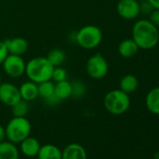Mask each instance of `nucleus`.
<instances>
[{
	"instance_id": "13",
	"label": "nucleus",
	"mask_w": 159,
	"mask_h": 159,
	"mask_svg": "<svg viewBox=\"0 0 159 159\" xmlns=\"http://www.w3.org/2000/svg\"><path fill=\"white\" fill-rule=\"evenodd\" d=\"M21 98L25 101L31 102L36 100L39 98V88H38V84L28 81L24 83L20 87H19Z\"/></svg>"
},
{
	"instance_id": "15",
	"label": "nucleus",
	"mask_w": 159,
	"mask_h": 159,
	"mask_svg": "<svg viewBox=\"0 0 159 159\" xmlns=\"http://www.w3.org/2000/svg\"><path fill=\"white\" fill-rule=\"evenodd\" d=\"M20 151L15 143L8 140L0 142V159H19Z\"/></svg>"
},
{
	"instance_id": "26",
	"label": "nucleus",
	"mask_w": 159,
	"mask_h": 159,
	"mask_svg": "<svg viewBox=\"0 0 159 159\" xmlns=\"http://www.w3.org/2000/svg\"><path fill=\"white\" fill-rule=\"evenodd\" d=\"M149 21L157 28L159 27V10L154 9L149 15Z\"/></svg>"
},
{
	"instance_id": "4",
	"label": "nucleus",
	"mask_w": 159,
	"mask_h": 159,
	"mask_svg": "<svg viewBox=\"0 0 159 159\" xmlns=\"http://www.w3.org/2000/svg\"><path fill=\"white\" fill-rule=\"evenodd\" d=\"M31 123L26 117H15L9 121L5 127L6 139L13 143H20L30 136Z\"/></svg>"
},
{
	"instance_id": "2",
	"label": "nucleus",
	"mask_w": 159,
	"mask_h": 159,
	"mask_svg": "<svg viewBox=\"0 0 159 159\" xmlns=\"http://www.w3.org/2000/svg\"><path fill=\"white\" fill-rule=\"evenodd\" d=\"M53 68L47 57H35L26 63L25 75L29 81L39 84L52 80Z\"/></svg>"
},
{
	"instance_id": "16",
	"label": "nucleus",
	"mask_w": 159,
	"mask_h": 159,
	"mask_svg": "<svg viewBox=\"0 0 159 159\" xmlns=\"http://www.w3.org/2000/svg\"><path fill=\"white\" fill-rule=\"evenodd\" d=\"M38 159H62V151L53 144H45L40 146Z\"/></svg>"
},
{
	"instance_id": "28",
	"label": "nucleus",
	"mask_w": 159,
	"mask_h": 159,
	"mask_svg": "<svg viewBox=\"0 0 159 159\" xmlns=\"http://www.w3.org/2000/svg\"><path fill=\"white\" fill-rule=\"evenodd\" d=\"M6 139V131H5V127H3L1 125H0V142L4 141Z\"/></svg>"
},
{
	"instance_id": "22",
	"label": "nucleus",
	"mask_w": 159,
	"mask_h": 159,
	"mask_svg": "<svg viewBox=\"0 0 159 159\" xmlns=\"http://www.w3.org/2000/svg\"><path fill=\"white\" fill-rule=\"evenodd\" d=\"M12 109V114L15 117H25L29 111V106L28 102L21 99L17 104L11 107Z\"/></svg>"
},
{
	"instance_id": "20",
	"label": "nucleus",
	"mask_w": 159,
	"mask_h": 159,
	"mask_svg": "<svg viewBox=\"0 0 159 159\" xmlns=\"http://www.w3.org/2000/svg\"><path fill=\"white\" fill-rule=\"evenodd\" d=\"M39 88V97L41 98L44 101L54 96V84L50 81H46L38 84Z\"/></svg>"
},
{
	"instance_id": "24",
	"label": "nucleus",
	"mask_w": 159,
	"mask_h": 159,
	"mask_svg": "<svg viewBox=\"0 0 159 159\" xmlns=\"http://www.w3.org/2000/svg\"><path fill=\"white\" fill-rule=\"evenodd\" d=\"M67 77V72L65 68L61 66H55L52 70V80L54 83H59L66 81Z\"/></svg>"
},
{
	"instance_id": "29",
	"label": "nucleus",
	"mask_w": 159,
	"mask_h": 159,
	"mask_svg": "<svg viewBox=\"0 0 159 159\" xmlns=\"http://www.w3.org/2000/svg\"><path fill=\"white\" fill-rule=\"evenodd\" d=\"M147 1L151 3V5L153 7V9L159 10V0H147Z\"/></svg>"
},
{
	"instance_id": "11",
	"label": "nucleus",
	"mask_w": 159,
	"mask_h": 159,
	"mask_svg": "<svg viewBox=\"0 0 159 159\" xmlns=\"http://www.w3.org/2000/svg\"><path fill=\"white\" fill-rule=\"evenodd\" d=\"M62 159H87V152L81 144L70 143L62 151Z\"/></svg>"
},
{
	"instance_id": "17",
	"label": "nucleus",
	"mask_w": 159,
	"mask_h": 159,
	"mask_svg": "<svg viewBox=\"0 0 159 159\" xmlns=\"http://www.w3.org/2000/svg\"><path fill=\"white\" fill-rule=\"evenodd\" d=\"M120 90L126 94H132L137 91L139 88V80L135 75L132 74H126L122 77L119 83Z\"/></svg>"
},
{
	"instance_id": "14",
	"label": "nucleus",
	"mask_w": 159,
	"mask_h": 159,
	"mask_svg": "<svg viewBox=\"0 0 159 159\" xmlns=\"http://www.w3.org/2000/svg\"><path fill=\"white\" fill-rule=\"evenodd\" d=\"M139 48L132 39H125L122 40L118 46V52L124 58H131L136 55Z\"/></svg>"
},
{
	"instance_id": "23",
	"label": "nucleus",
	"mask_w": 159,
	"mask_h": 159,
	"mask_svg": "<svg viewBox=\"0 0 159 159\" xmlns=\"http://www.w3.org/2000/svg\"><path fill=\"white\" fill-rule=\"evenodd\" d=\"M71 87H72L71 97H73L75 98H81L84 96L86 88L83 82L76 81L74 83H71Z\"/></svg>"
},
{
	"instance_id": "3",
	"label": "nucleus",
	"mask_w": 159,
	"mask_h": 159,
	"mask_svg": "<svg viewBox=\"0 0 159 159\" xmlns=\"http://www.w3.org/2000/svg\"><path fill=\"white\" fill-rule=\"evenodd\" d=\"M104 107L111 114L122 115L126 112L130 107L129 95L120 89L108 92L104 98Z\"/></svg>"
},
{
	"instance_id": "19",
	"label": "nucleus",
	"mask_w": 159,
	"mask_h": 159,
	"mask_svg": "<svg viewBox=\"0 0 159 159\" xmlns=\"http://www.w3.org/2000/svg\"><path fill=\"white\" fill-rule=\"evenodd\" d=\"M71 94H72L71 83L67 82L66 80V81L54 84V95L61 101L66 100L68 98H71Z\"/></svg>"
},
{
	"instance_id": "18",
	"label": "nucleus",
	"mask_w": 159,
	"mask_h": 159,
	"mask_svg": "<svg viewBox=\"0 0 159 159\" xmlns=\"http://www.w3.org/2000/svg\"><path fill=\"white\" fill-rule=\"evenodd\" d=\"M145 104L151 113L159 115V87H154L148 92Z\"/></svg>"
},
{
	"instance_id": "6",
	"label": "nucleus",
	"mask_w": 159,
	"mask_h": 159,
	"mask_svg": "<svg viewBox=\"0 0 159 159\" xmlns=\"http://www.w3.org/2000/svg\"><path fill=\"white\" fill-rule=\"evenodd\" d=\"M86 72L94 80L105 78L109 72V64L101 53H96L88 58L86 62Z\"/></svg>"
},
{
	"instance_id": "25",
	"label": "nucleus",
	"mask_w": 159,
	"mask_h": 159,
	"mask_svg": "<svg viewBox=\"0 0 159 159\" xmlns=\"http://www.w3.org/2000/svg\"><path fill=\"white\" fill-rule=\"evenodd\" d=\"M154 9H153V7L151 5V3L150 2H148L147 0L145 2H143V3H141V4H139V11H140V13L141 14H144V15H150L151 14V12L153 11Z\"/></svg>"
},
{
	"instance_id": "1",
	"label": "nucleus",
	"mask_w": 159,
	"mask_h": 159,
	"mask_svg": "<svg viewBox=\"0 0 159 159\" xmlns=\"http://www.w3.org/2000/svg\"><path fill=\"white\" fill-rule=\"evenodd\" d=\"M132 39L141 50H151L159 43V31L149 20L140 19L132 27Z\"/></svg>"
},
{
	"instance_id": "31",
	"label": "nucleus",
	"mask_w": 159,
	"mask_h": 159,
	"mask_svg": "<svg viewBox=\"0 0 159 159\" xmlns=\"http://www.w3.org/2000/svg\"><path fill=\"white\" fill-rule=\"evenodd\" d=\"M153 159H159V156H156V157H154Z\"/></svg>"
},
{
	"instance_id": "12",
	"label": "nucleus",
	"mask_w": 159,
	"mask_h": 159,
	"mask_svg": "<svg viewBox=\"0 0 159 159\" xmlns=\"http://www.w3.org/2000/svg\"><path fill=\"white\" fill-rule=\"evenodd\" d=\"M40 146L37 139L29 136L20 142V151L27 157H35L38 155Z\"/></svg>"
},
{
	"instance_id": "5",
	"label": "nucleus",
	"mask_w": 159,
	"mask_h": 159,
	"mask_svg": "<svg viewBox=\"0 0 159 159\" xmlns=\"http://www.w3.org/2000/svg\"><path fill=\"white\" fill-rule=\"evenodd\" d=\"M103 39V33L99 27L88 25L79 29L75 35L77 44L85 50H93L100 45Z\"/></svg>"
},
{
	"instance_id": "21",
	"label": "nucleus",
	"mask_w": 159,
	"mask_h": 159,
	"mask_svg": "<svg viewBox=\"0 0 159 159\" xmlns=\"http://www.w3.org/2000/svg\"><path fill=\"white\" fill-rule=\"evenodd\" d=\"M47 59L53 66V67L60 66L66 60V53L63 50L53 49L49 52L47 55Z\"/></svg>"
},
{
	"instance_id": "30",
	"label": "nucleus",
	"mask_w": 159,
	"mask_h": 159,
	"mask_svg": "<svg viewBox=\"0 0 159 159\" xmlns=\"http://www.w3.org/2000/svg\"><path fill=\"white\" fill-rule=\"evenodd\" d=\"M1 83H2V79H1V75H0V84H1Z\"/></svg>"
},
{
	"instance_id": "9",
	"label": "nucleus",
	"mask_w": 159,
	"mask_h": 159,
	"mask_svg": "<svg viewBox=\"0 0 159 159\" xmlns=\"http://www.w3.org/2000/svg\"><path fill=\"white\" fill-rule=\"evenodd\" d=\"M116 11L118 15L125 20H134L140 14L139 3L137 0H119Z\"/></svg>"
},
{
	"instance_id": "10",
	"label": "nucleus",
	"mask_w": 159,
	"mask_h": 159,
	"mask_svg": "<svg viewBox=\"0 0 159 159\" xmlns=\"http://www.w3.org/2000/svg\"><path fill=\"white\" fill-rule=\"evenodd\" d=\"M6 47L8 49V52L10 54H15V55H24L27 50H28V42L24 38H13L10 39L4 40Z\"/></svg>"
},
{
	"instance_id": "27",
	"label": "nucleus",
	"mask_w": 159,
	"mask_h": 159,
	"mask_svg": "<svg viewBox=\"0 0 159 159\" xmlns=\"http://www.w3.org/2000/svg\"><path fill=\"white\" fill-rule=\"evenodd\" d=\"M8 54H9V52H8V49L6 47L4 40L3 41L0 40V65H2V63L4 62Z\"/></svg>"
},
{
	"instance_id": "7",
	"label": "nucleus",
	"mask_w": 159,
	"mask_h": 159,
	"mask_svg": "<svg viewBox=\"0 0 159 159\" xmlns=\"http://www.w3.org/2000/svg\"><path fill=\"white\" fill-rule=\"evenodd\" d=\"M2 66L5 73L12 79H19L25 74L26 63L20 55L9 53Z\"/></svg>"
},
{
	"instance_id": "8",
	"label": "nucleus",
	"mask_w": 159,
	"mask_h": 159,
	"mask_svg": "<svg viewBox=\"0 0 159 159\" xmlns=\"http://www.w3.org/2000/svg\"><path fill=\"white\" fill-rule=\"evenodd\" d=\"M19 87L11 83H1L0 84V102L12 107L21 100Z\"/></svg>"
}]
</instances>
